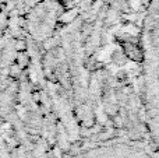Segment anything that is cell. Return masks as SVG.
Here are the masks:
<instances>
[{
  "instance_id": "cell-1",
  "label": "cell",
  "mask_w": 159,
  "mask_h": 158,
  "mask_svg": "<svg viewBox=\"0 0 159 158\" xmlns=\"http://www.w3.org/2000/svg\"><path fill=\"white\" fill-rule=\"evenodd\" d=\"M126 55L129 56V58H131L133 60H137V62L143 60V56H144L143 50H141L137 45H131V44H129L126 46Z\"/></svg>"
},
{
  "instance_id": "cell-2",
  "label": "cell",
  "mask_w": 159,
  "mask_h": 158,
  "mask_svg": "<svg viewBox=\"0 0 159 158\" xmlns=\"http://www.w3.org/2000/svg\"><path fill=\"white\" fill-rule=\"evenodd\" d=\"M27 3H35V2H39V0H25Z\"/></svg>"
}]
</instances>
